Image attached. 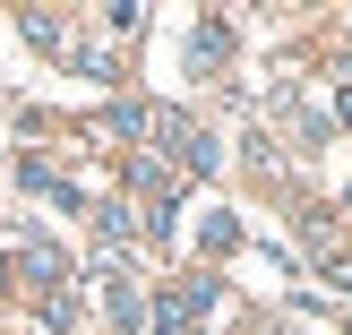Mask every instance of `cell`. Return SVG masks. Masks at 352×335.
I'll use <instances>...</instances> for the list:
<instances>
[{"label": "cell", "mask_w": 352, "mask_h": 335, "mask_svg": "<svg viewBox=\"0 0 352 335\" xmlns=\"http://www.w3.org/2000/svg\"><path fill=\"white\" fill-rule=\"evenodd\" d=\"M17 275H26V284H43V301H52V292L69 284V258L52 250V241H26V250H17Z\"/></svg>", "instance_id": "6da1fadb"}, {"label": "cell", "mask_w": 352, "mask_h": 335, "mask_svg": "<svg viewBox=\"0 0 352 335\" xmlns=\"http://www.w3.org/2000/svg\"><path fill=\"white\" fill-rule=\"evenodd\" d=\"M155 129V112H138V103H112L103 112V138H146Z\"/></svg>", "instance_id": "7a4b0ae2"}, {"label": "cell", "mask_w": 352, "mask_h": 335, "mask_svg": "<svg viewBox=\"0 0 352 335\" xmlns=\"http://www.w3.org/2000/svg\"><path fill=\"white\" fill-rule=\"evenodd\" d=\"M95 233L112 241V250H129V206H95Z\"/></svg>", "instance_id": "3957f363"}, {"label": "cell", "mask_w": 352, "mask_h": 335, "mask_svg": "<svg viewBox=\"0 0 352 335\" xmlns=\"http://www.w3.org/2000/svg\"><path fill=\"white\" fill-rule=\"evenodd\" d=\"M103 310H112V318L129 327V318H138V292H129V284H120V275H112V284H103Z\"/></svg>", "instance_id": "277c9868"}, {"label": "cell", "mask_w": 352, "mask_h": 335, "mask_svg": "<svg viewBox=\"0 0 352 335\" xmlns=\"http://www.w3.org/2000/svg\"><path fill=\"white\" fill-rule=\"evenodd\" d=\"M327 284H336V292H352V250H327Z\"/></svg>", "instance_id": "5b68a950"}, {"label": "cell", "mask_w": 352, "mask_h": 335, "mask_svg": "<svg viewBox=\"0 0 352 335\" xmlns=\"http://www.w3.org/2000/svg\"><path fill=\"white\" fill-rule=\"evenodd\" d=\"M0 292H9V258H0Z\"/></svg>", "instance_id": "8992f818"}]
</instances>
